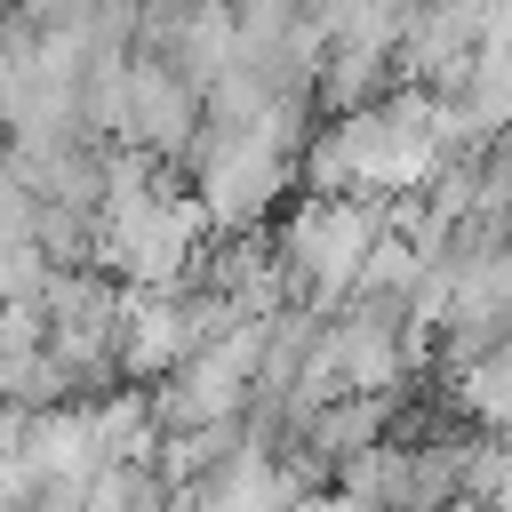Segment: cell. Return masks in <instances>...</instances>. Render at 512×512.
<instances>
[{"mask_svg":"<svg viewBox=\"0 0 512 512\" xmlns=\"http://www.w3.org/2000/svg\"><path fill=\"white\" fill-rule=\"evenodd\" d=\"M192 128H200V96L176 80V64L168 56H128V144L152 152L176 176V160L192 152Z\"/></svg>","mask_w":512,"mask_h":512,"instance_id":"obj_2","label":"cell"},{"mask_svg":"<svg viewBox=\"0 0 512 512\" xmlns=\"http://www.w3.org/2000/svg\"><path fill=\"white\" fill-rule=\"evenodd\" d=\"M176 176L192 184L208 232H256L280 208V192L296 184V152L272 144V136H224V128L200 120L192 128V152L176 160Z\"/></svg>","mask_w":512,"mask_h":512,"instance_id":"obj_1","label":"cell"},{"mask_svg":"<svg viewBox=\"0 0 512 512\" xmlns=\"http://www.w3.org/2000/svg\"><path fill=\"white\" fill-rule=\"evenodd\" d=\"M184 360V320L176 288H120V328H112V368L120 384H152Z\"/></svg>","mask_w":512,"mask_h":512,"instance_id":"obj_3","label":"cell"},{"mask_svg":"<svg viewBox=\"0 0 512 512\" xmlns=\"http://www.w3.org/2000/svg\"><path fill=\"white\" fill-rule=\"evenodd\" d=\"M168 64L192 96H208L224 72H232V0H192V16L176 24L168 40Z\"/></svg>","mask_w":512,"mask_h":512,"instance_id":"obj_4","label":"cell"}]
</instances>
